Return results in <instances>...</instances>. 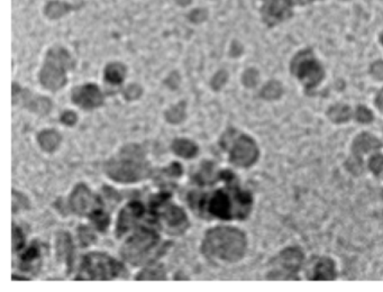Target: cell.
<instances>
[{
    "mask_svg": "<svg viewBox=\"0 0 383 292\" xmlns=\"http://www.w3.org/2000/svg\"><path fill=\"white\" fill-rule=\"evenodd\" d=\"M90 221H93V224L102 232H105L106 228L109 226V215L106 214L102 209H98L96 212H93L89 217Z\"/></svg>",
    "mask_w": 383,
    "mask_h": 292,
    "instance_id": "25",
    "label": "cell"
},
{
    "mask_svg": "<svg viewBox=\"0 0 383 292\" xmlns=\"http://www.w3.org/2000/svg\"><path fill=\"white\" fill-rule=\"evenodd\" d=\"M71 99L80 108L90 110L102 106L104 104V95L97 84H86L74 88Z\"/></svg>",
    "mask_w": 383,
    "mask_h": 292,
    "instance_id": "11",
    "label": "cell"
},
{
    "mask_svg": "<svg viewBox=\"0 0 383 292\" xmlns=\"http://www.w3.org/2000/svg\"><path fill=\"white\" fill-rule=\"evenodd\" d=\"M259 147L253 138L245 134L234 137L229 147V161L240 168H250L259 159Z\"/></svg>",
    "mask_w": 383,
    "mask_h": 292,
    "instance_id": "9",
    "label": "cell"
},
{
    "mask_svg": "<svg viewBox=\"0 0 383 292\" xmlns=\"http://www.w3.org/2000/svg\"><path fill=\"white\" fill-rule=\"evenodd\" d=\"M291 71L303 82L307 90L317 87L324 78V70L309 50L303 51L294 56L291 63Z\"/></svg>",
    "mask_w": 383,
    "mask_h": 292,
    "instance_id": "8",
    "label": "cell"
},
{
    "mask_svg": "<svg viewBox=\"0 0 383 292\" xmlns=\"http://www.w3.org/2000/svg\"><path fill=\"white\" fill-rule=\"evenodd\" d=\"M160 239V235L154 230L139 227L121 246V256L132 265L151 263L154 253L158 252Z\"/></svg>",
    "mask_w": 383,
    "mask_h": 292,
    "instance_id": "4",
    "label": "cell"
},
{
    "mask_svg": "<svg viewBox=\"0 0 383 292\" xmlns=\"http://www.w3.org/2000/svg\"><path fill=\"white\" fill-rule=\"evenodd\" d=\"M61 134L52 128L44 130L37 135V142L44 152L52 153L56 151L61 144Z\"/></svg>",
    "mask_w": 383,
    "mask_h": 292,
    "instance_id": "15",
    "label": "cell"
},
{
    "mask_svg": "<svg viewBox=\"0 0 383 292\" xmlns=\"http://www.w3.org/2000/svg\"><path fill=\"white\" fill-rule=\"evenodd\" d=\"M60 121H61L63 124L67 125V126H73V125L77 124L78 115L76 112H72V110H65V112L62 114Z\"/></svg>",
    "mask_w": 383,
    "mask_h": 292,
    "instance_id": "33",
    "label": "cell"
},
{
    "mask_svg": "<svg viewBox=\"0 0 383 292\" xmlns=\"http://www.w3.org/2000/svg\"><path fill=\"white\" fill-rule=\"evenodd\" d=\"M288 3H292V5H294V3H298V5H300V3H301V5H303V3H309V1H312V0H287Z\"/></svg>",
    "mask_w": 383,
    "mask_h": 292,
    "instance_id": "39",
    "label": "cell"
},
{
    "mask_svg": "<svg viewBox=\"0 0 383 292\" xmlns=\"http://www.w3.org/2000/svg\"><path fill=\"white\" fill-rule=\"evenodd\" d=\"M328 116L334 123H344L349 121V108L347 106L332 107L331 110L328 112Z\"/></svg>",
    "mask_w": 383,
    "mask_h": 292,
    "instance_id": "26",
    "label": "cell"
},
{
    "mask_svg": "<svg viewBox=\"0 0 383 292\" xmlns=\"http://www.w3.org/2000/svg\"><path fill=\"white\" fill-rule=\"evenodd\" d=\"M173 153L183 159H192L198 154L197 144L189 138H176L171 145Z\"/></svg>",
    "mask_w": 383,
    "mask_h": 292,
    "instance_id": "16",
    "label": "cell"
},
{
    "mask_svg": "<svg viewBox=\"0 0 383 292\" xmlns=\"http://www.w3.org/2000/svg\"><path fill=\"white\" fill-rule=\"evenodd\" d=\"M69 205L74 214L82 217H90L96 210L102 208V199L95 196L84 184L74 186L69 198Z\"/></svg>",
    "mask_w": 383,
    "mask_h": 292,
    "instance_id": "10",
    "label": "cell"
},
{
    "mask_svg": "<svg viewBox=\"0 0 383 292\" xmlns=\"http://www.w3.org/2000/svg\"><path fill=\"white\" fill-rule=\"evenodd\" d=\"M105 172L118 184H135L148 179L152 168L144 149L137 144H128L106 162Z\"/></svg>",
    "mask_w": 383,
    "mask_h": 292,
    "instance_id": "3",
    "label": "cell"
},
{
    "mask_svg": "<svg viewBox=\"0 0 383 292\" xmlns=\"http://www.w3.org/2000/svg\"><path fill=\"white\" fill-rule=\"evenodd\" d=\"M243 80H245L244 84H246V86H253V84H257V75L255 72L250 70V71H247L246 73H245Z\"/></svg>",
    "mask_w": 383,
    "mask_h": 292,
    "instance_id": "36",
    "label": "cell"
},
{
    "mask_svg": "<svg viewBox=\"0 0 383 292\" xmlns=\"http://www.w3.org/2000/svg\"><path fill=\"white\" fill-rule=\"evenodd\" d=\"M38 258H40V249H38L37 243L34 242L26 250V252L21 256V267H22V270H30L28 267L32 263H34Z\"/></svg>",
    "mask_w": 383,
    "mask_h": 292,
    "instance_id": "23",
    "label": "cell"
},
{
    "mask_svg": "<svg viewBox=\"0 0 383 292\" xmlns=\"http://www.w3.org/2000/svg\"><path fill=\"white\" fill-rule=\"evenodd\" d=\"M375 106H377L378 109L383 114V89L379 91V93L377 95V98H375Z\"/></svg>",
    "mask_w": 383,
    "mask_h": 292,
    "instance_id": "38",
    "label": "cell"
},
{
    "mask_svg": "<svg viewBox=\"0 0 383 292\" xmlns=\"http://www.w3.org/2000/svg\"><path fill=\"white\" fill-rule=\"evenodd\" d=\"M72 58L65 47H54L47 52L40 70V80L49 91H58L68 82V71L72 68Z\"/></svg>",
    "mask_w": 383,
    "mask_h": 292,
    "instance_id": "5",
    "label": "cell"
},
{
    "mask_svg": "<svg viewBox=\"0 0 383 292\" xmlns=\"http://www.w3.org/2000/svg\"><path fill=\"white\" fill-rule=\"evenodd\" d=\"M79 239H80L81 245L88 246L91 244V243L96 241V236L95 234L91 232V230L88 228V227H80L79 228Z\"/></svg>",
    "mask_w": 383,
    "mask_h": 292,
    "instance_id": "29",
    "label": "cell"
},
{
    "mask_svg": "<svg viewBox=\"0 0 383 292\" xmlns=\"http://www.w3.org/2000/svg\"><path fill=\"white\" fill-rule=\"evenodd\" d=\"M185 104H178L176 106L171 107L167 112H165V119L171 124H179L185 119Z\"/></svg>",
    "mask_w": 383,
    "mask_h": 292,
    "instance_id": "24",
    "label": "cell"
},
{
    "mask_svg": "<svg viewBox=\"0 0 383 292\" xmlns=\"http://www.w3.org/2000/svg\"><path fill=\"white\" fill-rule=\"evenodd\" d=\"M281 93V87H280V84L278 82H270L266 88H264V90L262 91V96L266 97V98H277L279 97V95Z\"/></svg>",
    "mask_w": 383,
    "mask_h": 292,
    "instance_id": "30",
    "label": "cell"
},
{
    "mask_svg": "<svg viewBox=\"0 0 383 292\" xmlns=\"http://www.w3.org/2000/svg\"><path fill=\"white\" fill-rule=\"evenodd\" d=\"M167 274L164 270L163 265H154V267H146L141 271L136 279L137 280H162L165 279Z\"/></svg>",
    "mask_w": 383,
    "mask_h": 292,
    "instance_id": "22",
    "label": "cell"
},
{
    "mask_svg": "<svg viewBox=\"0 0 383 292\" xmlns=\"http://www.w3.org/2000/svg\"><path fill=\"white\" fill-rule=\"evenodd\" d=\"M73 246H72V239L68 232H61L56 239V253L59 255L60 260L65 261L68 267L71 265L72 253H73Z\"/></svg>",
    "mask_w": 383,
    "mask_h": 292,
    "instance_id": "17",
    "label": "cell"
},
{
    "mask_svg": "<svg viewBox=\"0 0 383 292\" xmlns=\"http://www.w3.org/2000/svg\"><path fill=\"white\" fill-rule=\"evenodd\" d=\"M25 100H26V108L37 115H47L49 110L52 109V103L51 100L47 99V97L31 96L27 97V99Z\"/></svg>",
    "mask_w": 383,
    "mask_h": 292,
    "instance_id": "20",
    "label": "cell"
},
{
    "mask_svg": "<svg viewBox=\"0 0 383 292\" xmlns=\"http://www.w3.org/2000/svg\"><path fill=\"white\" fill-rule=\"evenodd\" d=\"M381 42H382V43H383V34H382V36H381Z\"/></svg>",
    "mask_w": 383,
    "mask_h": 292,
    "instance_id": "40",
    "label": "cell"
},
{
    "mask_svg": "<svg viewBox=\"0 0 383 292\" xmlns=\"http://www.w3.org/2000/svg\"><path fill=\"white\" fill-rule=\"evenodd\" d=\"M226 82V73L224 72H220L218 75H216V77L213 78V87L215 90H218L220 87H222V84H225Z\"/></svg>",
    "mask_w": 383,
    "mask_h": 292,
    "instance_id": "35",
    "label": "cell"
},
{
    "mask_svg": "<svg viewBox=\"0 0 383 292\" xmlns=\"http://www.w3.org/2000/svg\"><path fill=\"white\" fill-rule=\"evenodd\" d=\"M253 199L250 193L243 191L237 184L220 188L201 198L198 202V208L201 212L206 210L213 217L224 221L244 219L250 214Z\"/></svg>",
    "mask_w": 383,
    "mask_h": 292,
    "instance_id": "1",
    "label": "cell"
},
{
    "mask_svg": "<svg viewBox=\"0 0 383 292\" xmlns=\"http://www.w3.org/2000/svg\"><path fill=\"white\" fill-rule=\"evenodd\" d=\"M25 235L19 227L12 226V251L19 252L24 247Z\"/></svg>",
    "mask_w": 383,
    "mask_h": 292,
    "instance_id": "27",
    "label": "cell"
},
{
    "mask_svg": "<svg viewBox=\"0 0 383 292\" xmlns=\"http://www.w3.org/2000/svg\"><path fill=\"white\" fill-rule=\"evenodd\" d=\"M336 277L335 263L332 258H323L317 262L314 267L312 279L315 280H333Z\"/></svg>",
    "mask_w": 383,
    "mask_h": 292,
    "instance_id": "19",
    "label": "cell"
},
{
    "mask_svg": "<svg viewBox=\"0 0 383 292\" xmlns=\"http://www.w3.org/2000/svg\"><path fill=\"white\" fill-rule=\"evenodd\" d=\"M381 146H382V143L380 141L377 140L375 137L371 136L370 134L363 133L356 137L354 141L353 151L356 156H360V154H364L372 149L374 151V149H380Z\"/></svg>",
    "mask_w": 383,
    "mask_h": 292,
    "instance_id": "18",
    "label": "cell"
},
{
    "mask_svg": "<svg viewBox=\"0 0 383 292\" xmlns=\"http://www.w3.org/2000/svg\"><path fill=\"white\" fill-rule=\"evenodd\" d=\"M141 95H142V89L136 84H132L125 91V97L127 99H137Z\"/></svg>",
    "mask_w": 383,
    "mask_h": 292,
    "instance_id": "34",
    "label": "cell"
},
{
    "mask_svg": "<svg viewBox=\"0 0 383 292\" xmlns=\"http://www.w3.org/2000/svg\"><path fill=\"white\" fill-rule=\"evenodd\" d=\"M263 19L269 25H275L290 17V3L287 0H262Z\"/></svg>",
    "mask_w": 383,
    "mask_h": 292,
    "instance_id": "14",
    "label": "cell"
},
{
    "mask_svg": "<svg viewBox=\"0 0 383 292\" xmlns=\"http://www.w3.org/2000/svg\"><path fill=\"white\" fill-rule=\"evenodd\" d=\"M170 196L167 193H160L151 200L152 212L155 217L160 218L163 230L173 235L185 233L189 227V219L185 210L176 205L169 204Z\"/></svg>",
    "mask_w": 383,
    "mask_h": 292,
    "instance_id": "7",
    "label": "cell"
},
{
    "mask_svg": "<svg viewBox=\"0 0 383 292\" xmlns=\"http://www.w3.org/2000/svg\"><path fill=\"white\" fill-rule=\"evenodd\" d=\"M356 117L360 123H364V124H368L370 121H373L372 112L367 107L363 106H360L356 109Z\"/></svg>",
    "mask_w": 383,
    "mask_h": 292,
    "instance_id": "31",
    "label": "cell"
},
{
    "mask_svg": "<svg viewBox=\"0 0 383 292\" xmlns=\"http://www.w3.org/2000/svg\"><path fill=\"white\" fill-rule=\"evenodd\" d=\"M126 75V66L119 62L111 63L105 69V79L111 84H121Z\"/></svg>",
    "mask_w": 383,
    "mask_h": 292,
    "instance_id": "21",
    "label": "cell"
},
{
    "mask_svg": "<svg viewBox=\"0 0 383 292\" xmlns=\"http://www.w3.org/2000/svg\"><path fill=\"white\" fill-rule=\"evenodd\" d=\"M30 206L27 198L22 195L21 193H17L16 190L12 191V209L15 212L16 208L19 207V210L21 209H27Z\"/></svg>",
    "mask_w": 383,
    "mask_h": 292,
    "instance_id": "28",
    "label": "cell"
},
{
    "mask_svg": "<svg viewBox=\"0 0 383 292\" xmlns=\"http://www.w3.org/2000/svg\"><path fill=\"white\" fill-rule=\"evenodd\" d=\"M372 75L377 79H383V62H378L372 66Z\"/></svg>",
    "mask_w": 383,
    "mask_h": 292,
    "instance_id": "37",
    "label": "cell"
},
{
    "mask_svg": "<svg viewBox=\"0 0 383 292\" xmlns=\"http://www.w3.org/2000/svg\"><path fill=\"white\" fill-rule=\"evenodd\" d=\"M303 254L300 250L296 247L284 250L281 254L277 258V272L273 273V277H292L297 271L299 270L303 265Z\"/></svg>",
    "mask_w": 383,
    "mask_h": 292,
    "instance_id": "12",
    "label": "cell"
},
{
    "mask_svg": "<svg viewBox=\"0 0 383 292\" xmlns=\"http://www.w3.org/2000/svg\"><path fill=\"white\" fill-rule=\"evenodd\" d=\"M146 209L142 202H132L127 204L118 215L117 225H116V236H123L130 228H133L136 221L143 217Z\"/></svg>",
    "mask_w": 383,
    "mask_h": 292,
    "instance_id": "13",
    "label": "cell"
},
{
    "mask_svg": "<svg viewBox=\"0 0 383 292\" xmlns=\"http://www.w3.org/2000/svg\"><path fill=\"white\" fill-rule=\"evenodd\" d=\"M126 269L123 263L104 252L84 255L77 280H113L125 277Z\"/></svg>",
    "mask_w": 383,
    "mask_h": 292,
    "instance_id": "6",
    "label": "cell"
},
{
    "mask_svg": "<svg viewBox=\"0 0 383 292\" xmlns=\"http://www.w3.org/2000/svg\"><path fill=\"white\" fill-rule=\"evenodd\" d=\"M247 249L245 234L231 226H217L205 234L201 252L213 261L235 263L243 258Z\"/></svg>",
    "mask_w": 383,
    "mask_h": 292,
    "instance_id": "2",
    "label": "cell"
},
{
    "mask_svg": "<svg viewBox=\"0 0 383 292\" xmlns=\"http://www.w3.org/2000/svg\"><path fill=\"white\" fill-rule=\"evenodd\" d=\"M370 165V169L373 173L380 175L383 173V156H381V154L374 156L370 160V165Z\"/></svg>",
    "mask_w": 383,
    "mask_h": 292,
    "instance_id": "32",
    "label": "cell"
}]
</instances>
